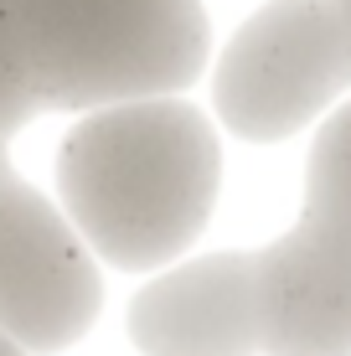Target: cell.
I'll return each mask as SVG.
<instances>
[{
  "label": "cell",
  "mask_w": 351,
  "mask_h": 356,
  "mask_svg": "<svg viewBox=\"0 0 351 356\" xmlns=\"http://www.w3.org/2000/svg\"><path fill=\"white\" fill-rule=\"evenodd\" d=\"M222 191L212 114L181 93L83 108L57 145V207L93 259L155 274L186 259Z\"/></svg>",
  "instance_id": "6da1fadb"
},
{
  "label": "cell",
  "mask_w": 351,
  "mask_h": 356,
  "mask_svg": "<svg viewBox=\"0 0 351 356\" xmlns=\"http://www.w3.org/2000/svg\"><path fill=\"white\" fill-rule=\"evenodd\" d=\"M42 108L186 93L207 72L202 0H6Z\"/></svg>",
  "instance_id": "7a4b0ae2"
},
{
  "label": "cell",
  "mask_w": 351,
  "mask_h": 356,
  "mask_svg": "<svg viewBox=\"0 0 351 356\" xmlns=\"http://www.w3.org/2000/svg\"><path fill=\"white\" fill-rule=\"evenodd\" d=\"M351 93V31L336 0H263L212 63V114L248 145L320 124Z\"/></svg>",
  "instance_id": "3957f363"
},
{
  "label": "cell",
  "mask_w": 351,
  "mask_h": 356,
  "mask_svg": "<svg viewBox=\"0 0 351 356\" xmlns=\"http://www.w3.org/2000/svg\"><path fill=\"white\" fill-rule=\"evenodd\" d=\"M104 310L88 243L47 191H36L0 140V336L52 356L78 346Z\"/></svg>",
  "instance_id": "277c9868"
},
{
  "label": "cell",
  "mask_w": 351,
  "mask_h": 356,
  "mask_svg": "<svg viewBox=\"0 0 351 356\" xmlns=\"http://www.w3.org/2000/svg\"><path fill=\"white\" fill-rule=\"evenodd\" d=\"M140 356H263L253 253L217 248L155 268L124 310Z\"/></svg>",
  "instance_id": "5b68a950"
},
{
  "label": "cell",
  "mask_w": 351,
  "mask_h": 356,
  "mask_svg": "<svg viewBox=\"0 0 351 356\" xmlns=\"http://www.w3.org/2000/svg\"><path fill=\"white\" fill-rule=\"evenodd\" d=\"M263 356H351V248L289 222L253 253Z\"/></svg>",
  "instance_id": "8992f818"
},
{
  "label": "cell",
  "mask_w": 351,
  "mask_h": 356,
  "mask_svg": "<svg viewBox=\"0 0 351 356\" xmlns=\"http://www.w3.org/2000/svg\"><path fill=\"white\" fill-rule=\"evenodd\" d=\"M295 222L351 248V98H341L316 124L305 155V207Z\"/></svg>",
  "instance_id": "52a82bcc"
},
{
  "label": "cell",
  "mask_w": 351,
  "mask_h": 356,
  "mask_svg": "<svg viewBox=\"0 0 351 356\" xmlns=\"http://www.w3.org/2000/svg\"><path fill=\"white\" fill-rule=\"evenodd\" d=\"M36 114H42V98H36V88H31L26 52H21L10 6L0 0V140L10 145V134H21Z\"/></svg>",
  "instance_id": "ba28073f"
},
{
  "label": "cell",
  "mask_w": 351,
  "mask_h": 356,
  "mask_svg": "<svg viewBox=\"0 0 351 356\" xmlns=\"http://www.w3.org/2000/svg\"><path fill=\"white\" fill-rule=\"evenodd\" d=\"M0 356H31V351H21L16 341H10V336H0Z\"/></svg>",
  "instance_id": "9c48e42d"
},
{
  "label": "cell",
  "mask_w": 351,
  "mask_h": 356,
  "mask_svg": "<svg viewBox=\"0 0 351 356\" xmlns=\"http://www.w3.org/2000/svg\"><path fill=\"white\" fill-rule=\"evenodd\" d=\"M336 10H341V21H346V31H351V0H336Z\"/></svg>",
  "instance_id": "30bf717a"
}]
</instances>
